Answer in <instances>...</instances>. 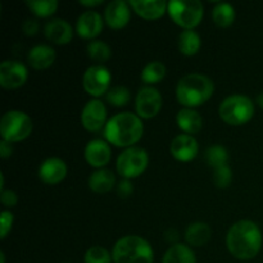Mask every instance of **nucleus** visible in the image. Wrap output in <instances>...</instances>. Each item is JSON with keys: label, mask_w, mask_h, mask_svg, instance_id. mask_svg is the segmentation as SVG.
Wrapping results in <instances>:
<instances>
[{"label": "nucleus", "mask_w": 263, "mask_h": 263, "mask_svg": "<svg viewBox=\"0 0 263 263\" xmlns=\"http://www.w3.org/2000/svg\"><path fill=\"white\" fill-rule=\"evenodd\" d=\"M4 190V174H0V192Z\"/></svg>", "instance_id": "nucleus-41"}, {"label": "nucleus", "mask_w": 263, "mask_h": 263, "mask_svg": "<svg viewBox=\"0 0 263 263\" xmlns=\"http://www.w3.org/2000/svg\"><path fill=\"white\" fill-rule=\"evenodd\" d=\"M0 263H5V254H4V252H0Z\"/></svg>", "instance_id": "nucleus-42"}, {"label": "nucleus", "mask_w": 263, "mask_h": 263, "mask_svg": "<svg viewBox=\"0 0 263 263\" xmlns=\"http://www.w3.org/2000/svg\"><path fill=\"white\" fill-rule=\"evenodd\" d=\"M131 18L130 3L123 0H113L104 10V20L110 28L120 30L128 23Z\"/></svg>", "instance_id": "nucleus-16"}, {"label": "nucleus", "mask_w": 263, "mask_h": 263, "mask_svg": "<svg viewBox=\"0 0 263 263\" xmlns=\"http://www.w3.org/2000/svg\"><path fill=\"white\" fill-rule=\"evenodd\" d=\"M85 263H112V254L104 247L92 246L86 251L84 257Z\"/></svg>", "instance_id": "nucleus-32"}, {"label": "nucleus", "mask_w": 263, "mask_h": 263, "mask_svg": "<svg viewBox=\"0 0 263 263\" xmlns=\"http://www.w3.org/2000/svg\"><path fill=\"white\" fill-rule=\"evenodd\" d=\"M134 192V186L131 184L130 180L123 179L122 181H120V184L117 185V194L118 197L122 198V199H126V198L130 197Z\"/></svg>", "instance_id": "nucleus-36"}, {"label": "nucleus", "mask_w": 263, "mask_h": 263, "mask_svg": "<svg viewBox=\"0 0 263 263\" xmlns=\"http://www.w3.org/2000/svg\"><path fill=\"white\" fill-rule=\"evenodd\" d=\"M166 66H164L162 62L159 61H153L149 62L145 67L141 71V80H143L145 84H148L149 86L157 82L162 81L166 76Z\"/></svg>", "instance_id": "nucleus-27"}, {"label": "nucleus", "mask_w": 263, "mask_h": 263, "mask_svg": "<svg viewBox=\"0 0 263 263\" xmlns=\"http://www.w3.org/2000/svg\"><path fill=\"white\" fill-rule=\"evenodd\" d=\"M22 30L27 36L36 35L39 31V22L36 20H32V18H27L22 23Z\"/></svg>", "instance_id": "nucleus-37"}, {"label": "nucleus", "mask_w": 263, "mask_h": 263, "mask_svg": "<svg viewBox=\"0 0 263 263\" xmlns=\"http://www.w3.org/2000/svg\"><path fill=\"white\" fill-rule=\"evenodd\" d=\"M167 12L172 21L184 30H193L202 21L204 8L199 0H171L167 5Z\"/></svg>", "instance_id": "nucleus-7"}, {"label": "nucleus", "mask_w": 263, "mask_h": 263, "mask_svg": "<svg viewBox=\"0 0 263 263\" xmlns=\"http://www.w3.org/2000/svg\"><path fill=\"white\" fill-rule=\"evenodd\" d=\"M149 164V156L140 146H130L118 156L116 162L117 172L126 180L139 177Z\"/></svg>", "instance_id": "nucleus-8"}, {"label": "nucleus", "mask_w": 263, "mask_h": 263, "mask_svg": "<svg viewBox=\"0 0 263 263\" xmlns=\"http://www.w3.org/2000/svg\"><path fill=\"white\" fill-rule=\"evenodd\" d=\"M105 97H107L109 104L115 105V107H123V105L128 104V102L131 100V92L126 86L118 85V86L110 87Z\"/></svg>", "instance_id": "nucleus-31"}, {"label": "nucleus", "mask_w": 263, "mask_h": 263, "mask_svg": "<svg viewBox=\"0 0 263 263\" xmlns=\"http://www.w3.org/2000/svg\"><path fill=\"white\" fill-rule=\"evenodd\" d=\"M212 20L220 27H229L235 21V9L230 3H217L212 9Z\"/></svg>", "instance_id": "nucleus-26"}, {"label": "nucleus", "mask_w": 263, "mask_h": 263, "mask_svg": "<svg viewBox=\"0 0 263 263\" xmlns=\"http://www.w3.org/2000/svg\"><path fill=\"white\" fill-rule=\"evenodd\" d=\"M116 177L113 172L108 168H99L92 172L89 177V187L98 194H105L115 186Z\"/></svg>", "instance_id": "nucleus-22"}, {"label": "nucleus", "mask_w": 263, "mask_h": 263, "mask_svg": "<svg viewBox=\"0 0 263 263\" xmlns=\"http://www.w3.org/2000/svg\"><path fill=\"white\" fill-rule=\"evenodd\" d=\"M110 81H112V74L109 69L103 64L90 66L82 76V86L85 91L95 98L107 94L108 90L110 89Z\"/></svg>", "instance_id": "nucleus-9"}, {"label": "nucleus", "mask_w": 263, "mask_h": 263, "mask_svg": "<svg viewBox=\"0 0 263 263\" xmlns=\"http://www.w3.org/2000/svg\"><path fill=\"white\" fill-rule=\"evenodd\" d=\"M231 181H233V171L228 164L213 170V184L218 189H226L230 186Z\"/></svg>", "instance_id": "nucleus-33"}, {"label": "nucleus", "mask_w": 263, "mask_h": 263, "mask_svg": "<svg viewBox=\"0 0 263 263\" xmlns=\"http://www.w3.org/2000/svg\"><path fill=\"white\" fill-rule=\"evenodd\" d=\"M32 120L21 110H8L0 120V135L2 140L8 143H17L25 140L32 133Z\"/></svg>", "instance_id": "nucleus-6"}, {"label": "nucleus", "mask_w": 263, "mask_h": 263, "mask_svg": "<svg viewBox=\"0 0 263 263\" xmlns=\"http://www.w3.org/2000/svg\"><path fill=\"white\" fill-rule=\"evenodd\" d=\"M85 159L87 163L95 168H103L112 157V151H110L109 144L102 139H94L90 140L85 146Z\"/></svg>", "instance_id": "nucleus-14"}, {"label": "nucleus", "mask_w": 263, "mask_h": 263, "mask_svg": "<svg viewBox=\"0 0 263 263\" xmlns=\"http://www.w3.org/2000/svg\"><path fill=\"white\" fill-rule=\"evenodd\" d=\"M10 144L12 143H8V141L5 140L0 141V157H2L3 159H7L12 156L13 148Z\"/></svg>", "instance_id": "nucleus-38"}, {"label": "nucleus", "mask_w": 263, "mask_h": 263, "mask_svg": "<svg viewBox=\"0 0 263 263\" xmlns=\"http://www.w3.org/2000/svg\"><path fill=\"white\" fill-rule=\"evenodd\" d=\"M55 50L51 46L40 44L31 48L27 54V62L32 68L35 69H46L55 61Z\"/></svg>", "instance_id": "nucleus-20"}, {"label": "nucleus", "mask_w": 263, "mask_h": 263, "mask_svg": "<svg viewBox=\"0 0 263 263\" xmlns=\"http://www.w3.org/2000/svg\"><path fill=\"white\" fill-rule=\"evenodd\" d=\"M257 104H258L261 108H263V91L259 92L258 97H257Z\"/></svg>", "instance_id": "nucleus-40"}, {"label": "nucleus", "mask_w": 263, "mask_h": 263, "mask_svg": "<svg viewBox=\"0 0 263 263\" xmlns=\"http://www.w3.org/2000/svg\"><path fill=\"white\" fill-rule=\"evenodd\" d=\"M115 263H153L151 244L139 235H126L116 241L112 251Z\"/></svg>", "instance_id": "nucleus-4"}, {"label": "nucleus", "mask_w": 263, "mask_h": 263, "mask_svg": "<svg viewBox=\"0 0 263 263\" xmlns=\"http://www.w3.org/2000/svg\"><path fill=\"white\" fill-rule=\"evenodd\" d=\"M87 55L95 62H102L108 61L112 55V50H110V46L107 43H104L103 40H92L87 44Z\"/></svg>", "instance_id": "nucleus-29"}, {"label": "nucleus", "mask_w": 263, "mask_h": 263, "mask_svg": "<svg viewBox=\"0 0 263 263\" xmlns=\"http://www.w3.org/2000/svg\"><path fill=\"white\" fill-rule=\"evenodd\" d=\"M144 133L141 118L131 112L117 113L108 120L104 127V138L118 148H130L138 143Z\"/></svg>", "instance_id": "nucleus-2"}, {"label": "nucleus", "mask_w": 263, "mask_h": 263, "mask_svg": "<svg viewBox=\"0 0 263 263\" xmlns=\"http://www.w3.org/2000/svg\"><path fill=\"white\" fill-rule=\"evenodd\" d=\"M200 44H202V40H200V36L197 31L184 30L179 35L177 45H179L180 53L184 54V55H195L199 51Z\"/></svg>", "instance_id": "nucleus-25"}, {"label": "nucleus", "mask_w": 263, "mask_h": 263, "mask_svg": "<svg viewBox=\"0 0 263 263\" xmlns=\"http://www.w3.org/2000/svg\"><path fill=\"white\" fill-rule=\"evenodd\" d=\"M176 122L179 127L187 135L197 134L203 127V118L193 108H182L177 112Z\"/></svg>", "instance_id": "nucleus-21"}, {"label": "nucleus", "mask_w": 263, "mask_h": 263, "mask_svg": "<svg viewBox=\"0 0 263 263\" xmlns=\"http://www.w3.org/2000/svg\"><path fill=\"white\" fill-rule=\"evenodd\" d=\"M162 108V95L154 86H143L135 98V109L140 118H153Z\"/></svg>", "instance_id": "nucleus-10"}, {"label": "nucleus", "mask_w": 263, "mask_h": 263, "mask_svg": "<svg viewBox=\"0 0 263 263\" xmlns=\"http://www.w3.org/2000/svg\"><path fill=\"white\" fill-rule=\"evenodd\" d=\"M212 236V230L205 222H193L185 230V240L192 247H203Z\"/></svg>", "instance_id": "nucleus-23"}, {"label": "nucleus", "mask_w": 263, "mask_h": 263, "mask_svg": "<svg viewBox=\"0 0 263 263\" xmlns=\"http://www.w3.org/2000/svg\"><path fill=\"white\" fill-rule=\"evenodd\" d=\"M44 33L48 40L54 44H58V45L68 44L73 36L72 26L62 18H53L51 21H49L44 27Z\"/></svg>", "instance_id": "nucleus-18"}, {"label": "nucleus", "mask_w": 263, "mask_h": 263, "mask_svg": "<svg viewBox=\"0 0 263 263\" xmlns=\"http://www.w3.org/2000/svg\"><path fill=\"white\" fill-rule=\"evenodd\" d=\"M221 120L231 126H240L249 122L254 116V103L247 95L234 94L225 98L218 108Z\"/></svg>", "instance_id": "nucleus-5"}, {"label": "nucleus", "mask_w": 263, "mask_h": 263, "mask_svg": "<svg viewBox=\"0 0 263 263\" xmlns=\"http://www.w3.org/2000/svg\"><path fill=\"white\" fill-rule=\"evenodd\" d=\"M170 152L177 161L189 162L197 157L198 152H199V145H198L197 139L193 135L180 134L172 139Z\"/></svg>", "instance_id": "nucleus-13"}, {"label": "nucleus", "mask_w": 263, "mask_h": 263, "mask_svg": "<svg viewBox=\"0 0 263 263\" xmlns=\"http://www.w3.org/2000/svg\"><path fill=\"white\" fill-rule=\"evenodd\" d=\"M13 221H14L13 213L10 211H3L0 215V238L5 239L8 233L12 230Z\"/></svg>", "instance_id": "nucleus-34"}, {"label": "nucleus", "mask_w": 263, "mask_h": 263, "mask_svg": "<svg viewBox=\"0 0 263 263\" xmlns=\"http://www.w3.org/2000/svg\"><path fill=\"white\" fill-rule=\"evenodd\" d=\"M0 202L4 207L12 208L15 207L18 203V195L15 194V192L10 189H4L3 192H0Z\"/></svg>", "instance_id": "nucleus-35"}, {"label": "nucleus", "mask_w": 263, "mask_h": 263, "mask_svg": "<svg viewBox=\"0 0 263 263\" xmlns=\"http://www.w3.org/2000/svg\"><path fill=\"white\" fill-rule=\"evenodd\" d=\"M130 5L136 14L145 20H158L167 12L168 3L163 0H130Z\"/></svg>", "instance_id": "nucleus-19"}, {"label": "nucleus", "mask_w": 263, "mask_h": 263, "mask_svg": "<svg viewBox=\"0 0 263 263\" xmlns=\"http://www.w3.org/2000/svg\"><path fill=\"white\" fill-rule=\"evenodd\" d=\"M162 263H197V257L190 247L176 243L167 249Z\"/></svg>", "instance_id": "nucleus-24"}, {"label": "nucleus", "mask_w": 263, "mask_h": 263, "mask_svg": "<svg viewBox=\"0 0 263 263\" xmlns=\"http://www.w3.org/2000/svg\"><path fill=\"white\" fill-rule=\"evenodd\" d=\"M213 91L215 84L210 77L202 73H189L177 82L176 98L185 108H195L207 102Z\"/></svg>", "instance_id": "nucleus-3"}, {"label": "nucleus", "mask_w": 263, "mask_h": 263, "mask_svg": "<svg viewBox=\"0 0 263 263\" xmlns=\"http://www.w3.org/2000/svg\"><path fill=\"white\" fill-rule=\"evenodd\" d=\"M103 30V18L95 10H86L77 18L76 31L84 39H94Z\"/></svg>", "instance_id": "nucleus-17"}, {"label": "nucleus", "mask_w": 263, "mask_h": 263, "mask_svg": "<svg viewBox=\"0 0 263 263\" xmlns=\"http://www.w3.org/2000/svg\"><path fill=\"white\" fill-rule=\"evenodd\" d=\"M262 231L256 222L240 220L234 223L226 235V247L235 258L248 261L257 257L262 248Z\"/></svg>", "instance_id": "nucleus-1"}, {"label": "nucleus", "mask_w": 263, "mask_h": 263, "mask_svg": "<svg viewBox=\"0 0 263 263\" xmlns=\"http://www.w3.org/2000/svg\"><path fill=\"white\" fill-rule=\"evenodd\" d=\"M67 176V164L63 159L50 157L39 167V177L48 185H57Z\"/></svg>", "instance_id": "nucleus-15"}, {"label": "nucleus", "mask_w": 263, "mask_h": 263, "mask_svg": "<svg viewBox=\"0 0 263 263\" xmlns=\"http://www.w3.org/2000/svg\"><path fill=\"white\" fill-rule=\"evenodd\" d=\"M79 3L84 7H98V5L103 4V0H80Z\"/></svg>", "instance_id": "nucleus-39"}, {"label": "nucleus", "mask_w": 263, "mask_h": 263, "mask_svg": "<svg viewBox=\"0 0 263 263\" xmlns=\"http://www.w3.org/2000/svg\"><path fill=\"white\" fill-rule=\"evenodd\" d=\"M27 68L21 62L8 59L0 64V85L4 89H18L27 81Z\"/></svg>", "instance_id": "nucleus-12"}, {"label": "nucleus", "mask_w": 263, "mask_h": 263, "mask_svg": "<svg viewBox=\"0 0 263 263\" xmlns=\"http://www.w3.org/2000/svg\"><path fill=\"white\" fill-rule=\"evenodd\" d=\"M107 108L99 99H91L81 110V123L87 131H99L107 125Z\"/></svg>", "instance_id": "nucleus-11"}, {"label": "nucleus", "mask_w": 263, "mask_h": 263, "mask_svg": "<svg viewBox=\"0 0 263 263\" xmlns=\"http://www.w3.org/2000/svg\"><path fill=\"white\" fill-rule=\"evenodd\" d=\"M26 5L37 17H50L57 12L59 3L57 0H27Z\"/></svg>", "instance_id": "nucleus-28"}, {"label": "nucleus", "mask_w": 263, "mask_h": 263, "mask_svg": "<svg viewBox=\"0 0 263 263\" xmlns=\"http://www.w3.org/2000/svg\"><path fill=\"white\" fill-rule=\"evenodd\" d=\"M204 158L207 163L215 170L228 164L229 153L222 145H212L207 149Z\"/></svg>", "instance_id": "nucleus-30"}]
</instances>
